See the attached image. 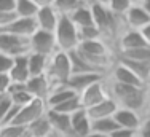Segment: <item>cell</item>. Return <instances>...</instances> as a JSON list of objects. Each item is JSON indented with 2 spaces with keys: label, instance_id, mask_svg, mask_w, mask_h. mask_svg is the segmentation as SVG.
Wrapping results in <instances>:
<instances>
[{
  "label": "cell",
  "instance_id": "1",
  "mask_svg": "<svg viewBox=\"0 0 150 137\" xmlns=\"http://www.w3.org/2000/svg\"><path fill=\"white\" fill-rule=\"evenodd\" d=\"M105 86L109 97H112L117 102V105L121 109L133 110L136 113L144 117V112H147L150 104V91L149 86L145 88H134V86H126L120 83H113L109 78H105Z\"/></svg>",
  "mask_w": 150,
  "mask_h": 137
},
{
  "label": "cell",
  "instance_id": "2",
  "mask_svg": "<svg viewBox=\"0 0 150 137\" xmlns=\"http://www.w3.org/2000/svg\"><path fill=\"white\" fill-rule=\"evenodd\" d=\"M45 77L48 78L51 89L59 88V86H67V81L72 77V64H70L69 53L56 51L50 57Z\"/></svg>",
  "mask_w": 150,
  "mask_h": 137
},
{
  "label": "cell",
  "instance_id": "3",
  "mask_svg": "<svg viewBox=\"0 0 150 137\" xmlns=\"http://www.w3.org/2000/svg\"><path fill=\"white\" fill-rule=\"evenodd\" d=\"M54 38H56V46L58 51L62 53H72L78 48L80 45V37L75 24L70 21V18L61 16L58 27L54 30Z\"/></svg>",
  "mask_w": 150,
  "mask_h": 137
},
{
  "label": "cell",
  "instance_id": "4",
  "mask_svg": "<svg viewBox=\"0 0 150 137\" xmlns=\"http://www.w3.org/2000/svg\"><path fill=\"white\" fill-rule=\"evenodd\" d=\"M0 53L10 57H19L30 54V43L29 38L18 37V35L8 34L0 30Z\"/></svg>",
  "mask_w": 150,
  "mask_h": 137
},
{
  "label": "cell",
  "instance_id": "5",
  "mask_svg": "<svg viewBox=\"0 0 150 137\" xmlns=\"http://www.w3.org/2000/svg\"><path fill=\"white\" fill-rule=\"evenodd\" d=\"M48 109H46V104L45 100H40V99H34L30 104L24 105L23 109L19 110L18 117L13 120L11 126H19V128H29L32 123L38 120V118L45 117Z\"/></svg>",
  "mask_w": 150,
  "mask_h": 137
},
{
  "label": "cell",
  "instance_id": "6",
  "mask_svg": "<svg viewBox=\"0 0 150 137\" xmlns=\"http://www.w3.org/2000/svg\"><path fill=\"white\" fill-rule=\"evenodd\" d=\"M107 97H109V93H107V86H105L104 78L99 80V81H96V83H93V85H90L86 89H83V91L78 94L81 109H85V110H88V109H91V107L101 104L102 100L107 99Z\"/></svg>",
  "mask_w": 150,
  "mask_h": 137
},
{
  "label": "cell",
  "instance_id": "7",
  "mask_svg": "<svg viewBox=\"0 0 150 137\" xmlns=\"http://www.w3.org/2000/svg\"><path fill=\"white\" fill-rule=\"evenodd\" d=\"M29 43H30V53H37V54H43V56L51 57L58 51L54 34L40 30V29L29 38Z\"/></svg>",
  "mask_w": 150,
  "mask_h": 137
},
{
  "label": "cell",
  "instance_id": "8",
  "mask_svg": "<svg viewBox=\"0 0 150 137\" xmlns=\"http://www.w3.org/2000/svg\"><path fill=\"white\" fill-rule=\"evenodd\" d=\"M107 78L113 83H120V85H126V86H134V88H145V86H147L139 80L129 68L125 67L121 62H118V61H115V64L110 68Z\"/></svg>",
  "mask_w": 150,
  "mask_h": 137
},
{
  "label": "cell",
  "instance_id": "9",
  "mask_svg": "<svg viewBox=\"0 0 150 137\" xmlns=\"http://www.w3.org/2000/svg\"><path fill=\"white\" fill-rule=\"evenodd\" d=\"M144 46H149V45H147V42H145L144 35L141 34V30L126 29V30L118 37V42H117V53L129 51V49H136V48H144Z\"/></svg>",
  "mask_w": 150,
  "mask_h": 137
},
{
  "label": "cell",
  "instance_id": "10",
  "mask_svg": "<svg viewBox=\"0 0 150 137\" xmlns=\"http://www.w3.org/2000/svg\"><path fill=\"white\" fill-rule=\"evenodd\" d=\"M37 30H38L37 21L27 19V18H15L8 26L2 29V32H8V34L18 35V37H24V38H30Z\"/></svg>",
  "mask_w": 150,
  "mask_h": 137
},
{
  "label": "cell",
  "instance_id": "11",
  "mask_svg": "<svg viewBox=\"0 0 150 137\" xmlns=\"http://www.w3.org/2000/svg\"><path fill=\"white\" fill-rule=\"evenodd\" d=\"M125 23H126L128 29L133 30H142L144 27H147L150 24V16L145 13V10L142 8L139 3L133 5L128 10L126 16H125Z\"/></svg>",
  "mask_w": 150,
  "mask_h": 137
},
{
  "label": "cell",
  "instance_id": "12",
  "mask_svg": "<svg viewBox=\"0 0 150 137\" xmlns=\"http://www.w3.org/2000/svg\"><path fill=\"white\" fill-rule=\"evenodd\" d=\"M26 89L34 99L46 100V97L50 96V91H51V85H50L48 78H46L45 75L30 77L26 83Z\"/></svg>",
  "mask_w": 150,
  "mask_h": 137
},
{
  "label": "cell",
  "instance_id": "13",
  "mask_svg": "<svg viewBox=\"0 0 150 137\" xmlns=\"http://www.w3.org/2000/svg\"><path fill=\"white\" fill-rule=\"evenodd\" d=\"M59 14L56 13V10L53 6H46V8H40L37 13V27L40 30H45V32H51L54 34L56 27H58V23H59Z\"/></svg>",
  "mask_w": 150,
  "mask_h": 137
},
{
  "label": "cell",
  "instance_id": "14",
  "mask_svg": "<svg viewBox=\"0 0 150 137\" xmlns=\"http://www.w3.org/2000/svg\"><path fill=\"white\" fill-rule=\"evenodd\" d=\"M142 115L136 113L133 110H128V109H121L118 107V110L115 112L113 115V120L117 121V124L123 129H131V131H137L139 126L142 123Z\"/></svg>",
  "mask_w": 150,
  "mask_h": 137
},
{
  "label": "cell",
  "instance_id": "15",
  "mask_svg": "<svg viewBox=\"0 0 150 137\" xmlns=\"http://www.w3.org/2000/svg\"><path fill=\"white\" fill-rule=\"evenodd\" d=\"M118 110L117 102L112 97H107L105 100H102L101 104L91 107L86 110V115L91 121H98V120H104V118H112L115 115V112Z\"/></svg>",
  "mask_w": 150,
  "mask_h": 137
},
{
  "label": "cell",
  "instance_id": "16",
  "mask_svg": "<svg viewBox=\"0 0 150 137\" xmlns=\"http://www.w3.org/2000/svg\"><path fill=\"white\" fill-rule=\"evenodd\" d=\"M46 117H48L50 123H51L53 132L61 134L64 137H74L72 124H70V115H62V113H56V112L48 110Z\"/></svg>",
  "mask_w": 150,
  "mask_h": 137
},
{
  "label": "cell",
  "instance_id": "17",
  "mask_svg": "<svg viewBox=\"0 0 150 137\" xmlns=\"http://www.w3.org/2000/svg\"><path fill=\"white\" fill-rule=\"evenodd\" d=\"M70 124H72L74 137H88L91 134V120L88 118L85 109L70 115Z\"/></svg>",
  "mask_w": 150,
  "mask_h": 137
},
{
  "label": "cell",
  "instance_id": "18",
  "mask_svg": "<svg viewBox=\"0 0 150 137\" xmlns=\"http://www.w3.org/2000/svg\"><path fill=\"white\" fill-rule=\"evenodd\" d=\"M27 56H29V54H27ZM27 56L15 57L13 67H11V70H10V73H8L11 83H16V85H26L27 80L30 78L29 64H27Z\"/></svg>",
  "mask_w": 150,
  "mask_h": 137
},
{
  "label": "cell",
  "instance_id": "19",
  "mask_svg": "<svg viewBox=\"0 0 150 137\" xmlns=\"http://www.w3.org/2000/svg\"><path fill=\"white\" fill-rule=\"evenodd\" d=\"M102 78H104V75L93 73V72H90V73H75L70 77V80L67 81V86H69L72 91L77 93V94H80V93L83 91V89H86L90 85L102 80Z\"/></svg>",
  "mask_w": 150,
  "mask_h": 137
},
{
  "label": "cell",
  "instance_id": "20",
  "mask_svg": "<svg viewBox=\"0 0 150 137\" xmlns=\"http://www.w3.org/2000/svg\"><path fill=\"white\" fill-rule=\"evenodd\" d=\"M78 96L75 91H72V89L69 88V86H59V88H54L50 91V96L46 97L45 104H46V109L51 110V109H56L58 105H61V104H64L66 100L72 99V97Z\"/></svg>",
  "mask_w": 150,
  "mask_h": 137
},
{
  "label": "cell",
  "instance_id": "21",
  "mask_svg": "<svg viewBox=\"0 0 150 137\" xmlns=\"http://www.w3.org/2000/svg\"><path fill=\"white\" fill-rule=\"evenodd\" d=\"M117 61L121 62L125 67H128L131 72L139 78L144 85L149 86V80H150V62H136V61H128L123 57L117 56Z\"/></svg>",
  "mask_w": 150,
  "mask_h": 137
},
{
  "label": "cell",
  "instance_id": "22",
  "mask_svg": "<svg viewBox=\"0 0 150 137\" xmlns=\"http://www.w3.org/2000/svg\"><path fill=\"white\" fill-rule=\"evenodd\" d=\"M70 21L75 24L77 29H88V27H96L94 21H93V14H91V8L90 3H85L83 6L77 10L74 14H70Z\"/></svg>",
  "mask_w": 150,
  "mask_h": 137
},
{
  "label": "cell",
  "instance_id": "23",
  "mask_svg": "<svg viewBox=\"0 0 150 137\" xmlns=\"http://www.w3.org/2000/svg\"><path fill=\"white\" fill-rule=\"evenodd\" d=\"M48 62H50L48 56L30 53V54L27 56V64H29L30 77H40V75H45L46 68H48Z\"/></svg>",
  "mask_w": 150,
  "mask_h": 137
},
{
  "label": "cell",
  "instance_id": "24",
  "mask_svg": "<svg viewBox=\"0 0 150 137\" xmlns=\"http://www.w3.org/2000/svg\"><path fill=\"white\" fill-rule=\"evenodd\" d=\"M85 2L83 0H54L53 3V8L56 10V13L59 16H67L69 18L70 14H74L80 6H83Z\"/></svg>",
  "mask_w": 150,
  "mask_h": 137
},
{
  "label": "cell",
  "instance_id": "25",
  "mask_svg": "<svg viewBox=\"0 0 150 137\" xmlns=\"http://www.w3.org/2000/svg\"><path fill=\"white\" fill-rule=\"evenodd\" d=\"M27 132H29L30 137H48L53 132L51 123H50L48 117H42L38 118L35 123H32L29 128H27Z\"/></svg>",
  "mask_w": 150,
  "mask_h": 137
},
{
  "label": "cell",
  "instance_id": "26",
  "mask_svg": "<svg viewBox=\"0 0 150 137\" xmlns=\"http://www.w3.org/2000/svg\"><path fill=\"white\" fill-rule=\"evenodd\" d=\"M38 6L32 0H16V18H27V19H35L38 13Z\"/></svg>",
  "mask_w": 150,
  "mask_h": 137
},
{
  "label": "cell",
  "instance_id": "27",
  "mask_svg": "<svg viewBox=\"0 0 150 137\" xmlns=\"http://www.w3.org/2000/svg\"><path fill=\"white\" fill-rule=\"evenodd\" d=\"M117 129H120V126L117 124L113 117L104 118V120H98V121H91V132H96V134L112 136Z\"/></svg>",
  "mask_w": 150,
  "mask_h": 137
},
{
  "label": "cell",
  "instance_id": "28",
  "mask_svg": "<svg viewBox=\"0 0 150 137\" xmlns=\"http://www.w3.org/2000/svg\"><path fill=\"white\" fill-rule=\"evenodd\" d=\"M117 56L123 57V59H128V61H136V62H150V46L117 53Z\"/></svg>",
  "mask_w": 150,
  "mask_h": 137
},
{
  "label": "cell",
  "instance_id": "29",
  "mask_svg": "<svg viewBox=\"0 0 150 137\" xmlns=\"http://www.w3.org/2000/svg\"><path fill=\"white\" fill-rule=\"evenodd\" d=\"M104 5L110 10V13L118 18H125L128 10L133 6L129 0H104Z\"/></svg>",
  "mask_w": 150,
  "mask_h": 137
},
{
  "label": "cell",
  "instance_id": "30",
  "mask_svg": "<svg viewBox=\"0 0 150 137\" xmlns=\"http://www.w3.org/2000/svg\"><path fill=\"white\" fill-rule=\"evenodd\" d=\"M81 110V104H80V99L78 96L72 97V99L66 100L64 104L58 105L56 109H51V112H56V113H62V115H74L75 112Z\"/></svg>",
  "mask_w": 150,
  "mask_h": 137
},
{
  "label": "cell",
  "instance_id": "31",
  "mask_svg": "<svg viewBox=\"0 0 150 137\" xmlns=\"http://www.w3.org/2000/svg\"><path fill=\"white\" fill-rule=\"evenodd\" d=\"M13 62H15V59L10 56H5L0 53V75L2 73H10V70H11L13 67Z\"/></svg>",
  "mask_w": 150,
  "mask_h": 137
},
{
  "label": "cell",
  "instance_id": "32",
  "mask_svg": "<svg viewBox=\"0 0 150 137\" xmlns=\"http://www.w3.org/2000/svg\"><path fill=\"white\" fill-rule=\"evenodd\" d=\"M15 10H16V0H0V13L15 14Z\"/></svg>",
  "mask_w": 150,
  "mask_h": 137
},
{
  "label": "cell",
  "instance_id": "33",
  "mask_svg": "<svg viewBox=\"0 0 150 137\" xmlns=\"http://www.w3.org/2000/svg\"><path fill=\"white\" fill-rule=\"evenodd\" d=\"M11 99H10L8 96L2 97V100H0V124H2V121L5 120L6 113H8V110L11 109Z\"/></svg>",
  "mask_w": 150,
  "mask_h": 137
},
{
  "label": "cell",
  "instance_id": "34",
  "mask_svg": "<svg viewBox=\"0 0 150 137\" xmlns=\"http://www.w3.org/2000/svg\"><path fill=\"white\" fill-rule=\"evenodd\" d=\"M137 136L139 137H150V115L142 118V123L137 129Z\"/></svg>",
  "mask_w": 150,
  "mask_h": 137
},
{
  "label": "cell",
  "instance_id": "35",
  "mask_svg": "<svg viewBox=\"0 0 150 137\" xmlns=\"http://www.w3.org/2000/svg\"><path fill=\"white\" fill-rule=\"evenodd\" d=\"M10 86H11V80L8 73H2L0 75V96H8Z\"/></svg>",
  "mask_w": 150,
  "mask_h": 137
},
{
  "label": "cell",
  "instance_id": "36",
  "mask_svg": "<svg viewBox=\"0 0 150 137\" xmlns=\"http://www.w3.org/2000/svg\"><path fill=\"white\" fill-rule=\"evenodd\" d=\"M110 137H137V131H131V129H117Z\"/></svg>",
  "mask_w": 150,
  "mask_h": 137
},
{
  "label": "cell",
  "instance_id": "37",
  "mask_svg": "<svg viewBox=\"0 0 150 137\" xmlns=\"http://www.w3.org/2000/svg\"><path fill=\"white\" fill-rule=\"evenodd\" d=\"M38 8H46V6H53L54 0H32Z\"/></svg>",
  "mask_w": 150,
  "mask_h": 137
},
{
  "label": "cell",
  "instance_id": "38",
  "mask_svg": "<svg viewBox=\"0 0 150 137\" xmlns=\"http://www.w3.org/2000/svg\"><path fill=\"white\" fill-rule=\"evenodd\" d=\"M141 34L144 35V38H145V42H147V45L150 46V24H149L147 27H144V29H142V30H141Z\"/></svg>",
  "mask_w": 150,
  "mask_h": 137
},
{
  "label": "cell",
  "instance_id": "39",
  "mask_svg": "<svg viewBox=\"0 0 150 137\" xmlns=\"http://www.w3.org/2000/svg\"><path fill=\"white\" fill-rule=\"evenodd\" d=\"M139 5L145 10V13L150 16V0H139Z\"/></svg>",
  "mask_w": 150,
  "mask_h": 137
},
{
  "label": "cell",
  "instance_id": "40",
  "mask_svg": "<svg viewBox=\"0 0 150 137\" xmlns=\"http://www.w3.org/2000/svg\"><path fill=\"white\" fill-rule=\"evenodd\" d=\"M88 137H110V136H104V134H96V132H91Z\"/></svg>",
  "mask_w": 150,
  "mask_h": 137
},
{
  "label": "cell",
  "instance_id": "41",
  "mask_svg": "<svg viewBox=\"0 0 150 137\" xmlns=\"http://www.w3.org/2000/svg\"><path fill=\"white\" fill-rule=\"evenodd\" d=\"M48 137H64V136H61V134H56V132H51Z\"/></svg>",
  "mask_w": 150,
  "mask_h": 137
},
{
  "label": "cell",
  "instance_id": "42",
  "mask_svg": "<svg viewBox=\"0 0 150 137\" xmlns=\"http://www.w3.org/2000/svg\"><path fill=\"white\" fill-rule=\"evenodd\" d=\"M131 3H133V5H136V3H139V0H129Z\"/></svg>",
  "mask_w": 150,
  "mask_h": 137
},
{
  "label": "cell",
  "instance_id": "43",
  "mask_svg": "<svg viewBox=\"0 0 150 137\" xmlns=\"http://www.w3.org/2000/svg\"><path fill=\"white\" fill-rule=\"evenodd\" d=\"M83 2H85V3H91L93 0H83Z\"/></svg>",
  "mask_w": 150,
  "mask_h": 137
},
{
  "label": "cell",
  "instance_id": "44",
  "mask_svg": "<svg viewBox=\"0 0 150 137\" xmlns=\"http://www.w3.org/2000/svg\"><path fill=\"white\" fill-rule=\"evenodd\" d=\"M147 112H149L147 115H150V104H149V109H147ZM147 115H145V117H147Z\"/></svg>",
  "mask_w": 150,
  "mask_h": 137
},
{
  "label": "cell",
  "instance_id": "45",
  "mask_svg": "<svg viewBox=\"0 0 150 137\" xmlns=\"http://www.w3.org/2000/svg\"><path fill=\"white\" fill-rule=\"evenodd\" d=\"M2 97H5V96H0V100H2Z\"/></svg>",
  "mask_w": 150,
  "mask_h": 137
},
{
  "label": "cell",
  "instance_id": "46",
  "mask_svg": "<svg viewBox=\"0 0 150 137\" xmlns=\"http://www.w3.org/2000/svg\"><path fill=\"white\" fill-rule=\"evenodd\" d=\"M149 86H150V80H149Z\"/></svg>",
  "mask_w": 150,
  "mask_h": 137
},
{
  "label": "cell",
  "instance_id": "47",
  "mask_svg": "<svg viewBox=\"0 0 150 137\" xmlns=\"http://www.w3.org/2000/svg\"><path fill=\"white\" fill-rule=\"evenodd\" d=\"M149 91H150V86H149Z\"/></svg>",
  "mask_w": 150,
  "mask_h": 137
},
{
  "label": "cell",
  "instance_id": "48",
  "mask_svg": "<svg viewBox=\"0 0 150 137\" xmlns=\"http://www.w3.org/2000/svg\"><path fill=\"white\" fill-rule=\"evenodd\" d=\"M137 137H139V136H137Z\"/></svg>",
  "mask_w": 150,
  "mask_h": 137
}]
</instances>
